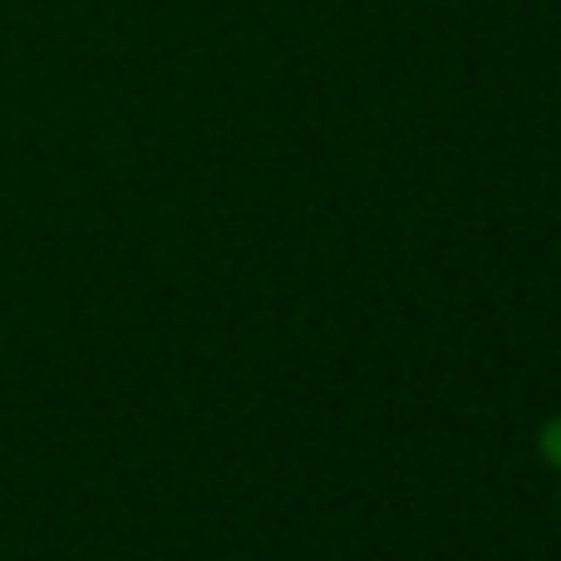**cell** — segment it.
<instances>
[{
    "label": "cell",
    "instance_id": "cell-1",
    "mask_svg": "<svg viewBox=\"0 0 561 561\" xmlns=\"http://www.w3.org/2000/svg\"><path fill=\"white\" fill-rule=\"evenodd\" d=\"M542 448H547V458H552V463H561V419H557V424H547Z\"/></svg>",
    "mask_w": 561,
    "mask_h": 561
}]
</instances>
